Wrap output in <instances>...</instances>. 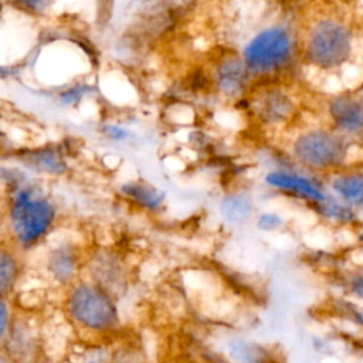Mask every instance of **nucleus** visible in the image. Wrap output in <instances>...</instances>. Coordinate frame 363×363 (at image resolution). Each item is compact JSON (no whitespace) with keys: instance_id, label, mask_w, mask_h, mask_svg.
Returning a JSON list of instances; mask_svg holds the SVG:
<instances>
[{"instance_id":"f257e3e1","label":"nucleus","mask_w":363,"mask_h":363,"mask_svg":"<svg viewBox=\"0 0 363 363\" xmlns=\"http://www.w3.org/2000/svg\"><path fill=\"white\" fill-rule=\"evenodd\" d=\"M55 210L34 187H21L11 194L9 223L14 238L21 245L35 244L52 225Z\"/></svg>"},{"instance_id":"f03ea898","label":"nucleus","mask_w":363,"mask_h":363,"mask_svg":"<svg viewBox=\"0 0 363 363\" xmlns=\"http://www.w3.org/2000/svg\"><path fill=\"white\" fill-rule=\"evenodd\" d=\"M68 312L79 326L88 330L106 332L118 325L113 301L95 285H77L68 296Z\"/></svg>"},{"instance_id":"7ed1b4c3","label":"nucleus","mask_w":363,"mask_h":363,"mask_svg":"<svg viewBox=\"0 0 363 363\" xmlns=\"http://www.w3.org/2000/svg\"><path fill=\"white\" fill-rule=\"evenodd\" d=\"M350 47L352 40L347 28L336 21L325 20L311 31L306 54L315 65L333 68L347 58Z\"/></svg>"},{"instance_id":"20e7f679","label":"nucleus","mask_w":363,"mask_h":363,"mask_svg":"<svg viewBox=\"0 0 363 363\" xmlns=\"http://www.w3.org/2000/svg\"><path fill=\"white\" fill-rule=\"evenodd\" d=\"M291 55V38L284 28H267L257 34L244 50V61L250 71L267 74L281 68Z\"/></svg>"},{"instance_id":"39448f33","label":"nucleus","mask_w":363,"mask_h":363,"mask_svg":"<svg viewBox=\"0 0 363 363\" xmlns=\"http://www.w3.org/2000/svg\"><path fill=\"white\" fill-rule=\"evenodd\" d=\"M346 146L337 136L313 130L299 136L294 143L295 157L313 169L335 167L345 159Z\"/></svg>"},{"instance_id":"423d86ee","label":"nucleus","mask_w":363,"mask_h":363,"mask_svg":"<svg viewBox=\"0 0 363 363\" xmlns=\"http://www.w3.org/2000/svg\"><path fill=\"white\" fill-rule=\"evenodd\" d=\"M330 116L335 125L345 132H359L363 129V105L352 98L339 96L333 99Z\"/></svg>"},{"instance_id":"0eeeda50","label":"nucleus","mask_w":363,"mask_h":363,"mask_svg":"<svg viewBox=\"0 0 363 363\" xmlns=\"http://www.w3.org/2000/svg\"><path fill=\"white\" fill-rule=\"evenodd\" d=\"M265 182L275 187V189H281V190H286V191H294L302 197L315 200V201H323L325 196L323 193L306 177L294 174V173H286V172H271L269 174H267Z\"/></svg>"},{"instance_id":"6e6552de","label":"nucleus","mask_w":363,"mask_h":363,"mask_svg":"<svg viewBox=\"0 0 363 363\" xmlns=\"http://www.w3.org/2000/svg\"><path fill=\"white\" fill-rule=\"evenodd\" d=\"M245 67L238 60L224 61L217 68L216 74V81L220 91L228 96L240 94L245 84Z\"/></svg>"},{"instance_id":"1a4fd4ad","label":"nucleus","mask_w":363,"mask_h":363,"mask_svg":"<svg viewBox=\"0 0 363 363\" xmlns=\"http://www.w3.org/2000/svg\"><path fill=\"white\" fill-rule=\"evenodd\" d=\"M75 265H77V258L72 250L69 247H61L55 250L50 257L48 269L57 281L67 284L68 281H71L72 275L75 274Z\"/></svg>"},{"instance_id":"9d476101","label":"nucleus","mask_w":363,"mask_h":363,"mask_svg":"<svg viewBox=\"0 0 363 363\" xmlns=\"http://www.w3.org/2000/svg\"><path fill=\"white\" fill-rule=\"evenodd\" d=\"M292 111L288 96L279 92H271L264 96L259 104V115L267 122L284 121Z\"/></svg>"},{"instance_id":"9b49d317","label":"nucleus","mask_w":363,"mask_h":363,"mask_svg":"<svg viewBox=\"0 0 363 363\" xmlns=\"http://www.w3.org/2000/svg\"><path fill=\"white\" fill-rule=\"evenodd\" d=\"M122 191L135 203L146 208L159 207L164 199L163 191L145 183H128L122 186Z\"/></svg>"},{"instance_id":"f8f14e48","label":"nucleus","mask_w":363,"mask_h":363,"mask_svg":"<svg viewBox=\"0 0 363 363\" xmlns=\"http://www.w3.org/2000/svg\"><path fill=\"white\" fill-rule=\"evenodd\" d=\"M332 187L346 201L363 204V173L340 176L333 180Z\"/></svg>"},{"instance_id":"ddd939ff","label":"nucleus","mask_w":363,"mask_h":363,"mask_svg":"<svg viewBox=\"0 0 363 363\" xmlns=\"http://www.w3.org/2000/svg\"><path fill=\"white\" fill-rule=\"evenodd\" d=\"M252 211L251 199L245 194H230L221 201V213L231 223L245 220Z\"/></svg>"},{"instance_id":"4468645a","label":"nucleus","mask_w":363,"mask_h":363,"mask_svg":"<svg viewBox=\"0 0 363 363\" xmlns=\"http://www.w3.org/2000/svg\"><path fill=\"white\" fill-rule=\"evenodd\" d=\"M33 164H35L41 172L48 173H60L64 172L65 164L61 157L52 150H38L31 157Z\"/></svg>"},{"instance_id":"2eb2a0df","label":"nucleus","mask_w":363,"mask_h":363,"mask_svg":"<svg viewBox=\"0 0 363 363\" xmlns=\"http://www.w3.org/2000/svg\"><path fill=\"white\" fill-rule=\"evenodd\" d=\"M0 275H1V294L6 292L13 286L16 277H17V265L14 258L6 251H1V265H0Z\"/></svg>"},{"instance_id":"dca6fc26","label":"nucleus","mask_w":363,"mask_h":363,"mask_svg":"<svg viewBox=\"0 0 363 363\" xmlns=\"http://www.w3.org/2000/svg\"><path fill=\"white\" fill-rule=\"evenodd\" d=\"M281 224H282V218L275 213H264L258 217V221H257L258 228L262 231L277 230L278 227H281Z\"/></svg>"},{"instance_id":"f3484780","label":"nucleus","mask_w":363,"mask_h":363,"mask_svg":"<svg viewBox=\"0 0 363 363\" xmlns=\"http://www.w3.org/2000/svg\"><path fill=\"white\" fill-rule=\"evenodd\" d=\"M104 133L109 139H113V140H123V139L128 138V130L122 126H118V125H106L104 128Z\"/></svg>"},{"instance_id":"a211bd4d","label":"nucleus","mask_w":363,"mask_h":363,"mask_svg":"<svg viewBox=\"0 0 363 363\" xmlns=\"http://www.w3.org/2000/svg\"><path fill=\"white\" fill-rule=\"evenodd\" d=\"M82 94H84V88H82V86H75V88H71V89L65 91V92L61 95V101H62L64 104H72V102H75L77 99H79Z\"/></svg>"},{"instance_id":"6ab92c4d","label":"nucleus","mask_w":363,"mask_h":363,"mask_svg":"<svg viewBox=\"0 0 363 363\" xmlns=\"http://www.w3.org/2000/svg\"><path fill=\"white\" fill-rule=\"evenodd\" d=\"M7 328V303L6 301L1 302V326H0V333H1V337H4L6 335V329Z\"/></svg>"},{"instance_id":"aec40b11","label":"nucleus","mask_w":363,"mask_h":363,"mask_svg":"<svg viewBox=\"0 0 363 363\" xmlns=\"http://www.w3.org/2000/svg\"><path fill=\"white\" fill-rule=\"evenodd\" d=\"M352 289L353 292L363 299V278H356L353 282H352Z\"/></svg>"},{"instance_id":"412c9836","label":"nucleus","mask_w":363,"mask_h":363,"mask_svg":"<svg viewBox=\"0 0 363 363\" xmlns=\"http://www.w3.org/2000/svg\"><path fill=\"white\" fill-rule=\"evenodd\" d=\"M24 3L34 9H43L47 4V0H24Z\"/></svg>"}]
</instances>
